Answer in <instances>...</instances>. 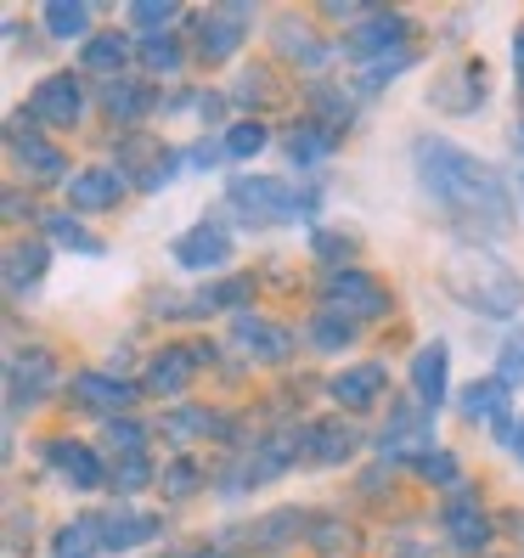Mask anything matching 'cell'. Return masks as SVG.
<instances>
[{"label": "cell", "instance_id": "obj_10", "mask_svg": "<svg viewBox=\"0 0 524 558\" xmlns=\"http://www.w3.org/2000/svg\"><path fill=\"white\" fill-rule=\"evenodd\" d=\"M406 35H412V23H406V12H367L362 23L344 35V57H355V62H383L389 51H406Z\"/></svg>", "mask_w": 524, "mask_h": 558}, {"label": "cell", "instance_id": "obj_13", "mask_svg": "<svg viewBox=\"0 0 524 558\" xmlns=\"http://www.w3.org/2000/svg\"><path fill=\"white\" fill-rule=\"evenodd\" d=\"M248 7H215V12H198V57L204 62H226L237 57V46L248 40Z\"/></svg>", "mask_w": 524, "mask_h": 558}, {"label": "cell", "instance_id": "obj_4", "mask_svg": "<svg viewBox=\"0 0 524 558\" xmlns=\"http://www.w3.org/2000/svg\"><path fill=\"white\" fill-rule=\"evenodd\" d=\"M226 209L243 226H254V232H271V226L293 220V192L277 175H237V181H226Z\"/></svg>", "mask_w": 524, "mask_h": 558}, {"label": "cell", "instance_id": "obj_32", "mask_svg": "<svg viewBox=\"0 0 524 558\" xmlns=\"http://www.w3.org/2000/svg\"><path fill=\"white\" fill-rule=\"evenodd\" d=\"M136 62H142L147 74H181L186 51H181L175 35H147V40H136Z\"/></svg>", "mask_w": 524, "mask_h": 558}, {"label": "cell", "instance_id": "obj_11", "mask_svg": "<svg viewBox=\"0 0 524 558\" xmlns=\"http://www.w3.org/2000/svg\"><path fill=\"white\" fill-rule=\"evenodd\" d=\"M28 119H40L51 130H74L85 119V85L74 74H51L35 85V96H28Z\"/></svg>", "mask_w": 524, "mask_h": 558}, {"label": "cell", "instance_id": "obj_34", "mask_svg": "<svg viewBox=\"0 0 524 558\" xmlns=\"http://www.w3.org/2000/svg\"><path fill=\"white\" fill-rule=\"evenodd\" d=\"M158 485H163V497H170V502H186L192 497V490H198L204 485V469H198V457H175V463H163V474H158Z\"/></svg>", "mask_w": 524, "mask_h": 558}, {"label": "cell", "instance_id": "obj_18", "mask_svg": "<svg viewBox=\"0 0 524 558\" xmlns=\"http://www.w3.org/2000/svg\"><path fill=\"white\" fill-rule=\"evenodd\" d=\"M46 463L62 485H74V490H102L108 485L102 457H96L85 440H46Z\"/></svg>", "mask_w": 524, "mask_h": 558}, {"label": "cell", "instance_id": "obj_1", "mask_svg": "<svg viewBox=\"0 0 524 558\" xmlns=\"http://www.w3.org/2000/svg\"><path fill=\"white\" fill-rule=\"evenodd\" d=\"M412 170H417V186L463 226V232H485V238H508L513 232V198L502 175L468 147H456L446 136H423L412 147Z\"/></svg>", "mask_w": 524, "mask_h": 558}, {"label": "cell", "instance_id": "obj_39", "mask_svg": "<svg viewBox=\"0 0 524 558\" xmlns=\"http://www.w3.org/2000/svg\"><path fill=\"white\" fill-rule=\"evenodd\" d=\"M412 469H417V480H429V485H451V490L463 485V469H456V457H451L446 446H435V451H423V457H417Z\"/></svg>", "mask_w": 524, "mask_h": 558}, {"label": "cell", "instance_id": "obj_31", "mask_svg": "<svg viewBox=\"0 0 524 558\" xmlns=\"http://www.w3.org/2000/svg\"><path fill=\"white\" fill-rule=\"evenodd\" d=\"M277 40H282V57H300L305 69H316V62H327V46L310 35V23H300V17H277Z\"/></svg>", "mask_w": 524, "mask_h": 558}, {"label": "cell", "instance_id": "obj_40", "mask_svg": "<svg viewBox=\"0 0 524 558\" xmlns=\"http://www.w3.org/2000/svg\"><path fill=\"white\" fill-rule=\"evenodd\" d=\"M108 446L119 457H147V429L136 417H108Z\"/></svg>", "mask_w": 524, "mask_h": 558}, {"label": "cell", "instance_id": "obj_53", "mask_svg": "<svg viewBox=\"0 0 524 558\" xmlns=\"http://www.w3.org/2000/svg\"><path fill=\"white\" fill-rule=\"evenodd\" d=\"M519 198H524V175H519Z\"/></svg>", "mask_w": 524, "mask_h": 558}, {"label": "cell", "instance_id": "obj_41", "mask_svg": "<svg viewBox=\"0 0 524 558\" xmlns=\"http://www.w3.org/2000/svg\"><path fill=\"white\" fill-rule=\"evenodd\" d=\"M170 435H232V423H226L220 412H175L170 417Z\"/></svg>", "mask_w": 524, "mask_h": 558}, {"label": "cell", "instance_id": "obj_17", "mask_svg": "<svg viewBox=\"0 0 524 558\" xmlns=\"http://www.w3.org/2000/svg\"><path fill=\"white\" fill-rule=\"evenodd\" d=\"M456 407H463L468 423H490L502 440L513 435V389L502 378H474L463 396H456Z\"/></svg>", "mask_w": 524, "mask_h": 558}, {"label": "cell", "instance_id": "obj_51", "mask_svg": "<svg viewBox=\"0 0 524 558\" xmlns=\"http://www.w3.org/2000/svg\"><path fill=\"white\" fill-rule=\"evenodd\" d=\"M395 558H435V553H429V547H417V542H401V553H395Z\"/></svg>", "mask_w": 524, "mask_h": 558}, {"label": "cell", "instance_id": "obj_26", "mask_svg": "<svg viewBox=\"0 0 524 558\" xmlns=\"http://www.w3.org/2000/svg\"><path fill=\"white\" fill-rule=\"evenodd\" d=\"M130 57H136V40H130V35H90L80 62H85L90 74H108V80H119V69H124Z\"/></svg>", "mask_w": 524, "mask_h": 558}, {"label": "cell", "instance_id": "obj_25", "mask_svg": "<svg viewBox=\"0 0 524 558\" xmlns=\"http://www.w3.org/2000/svg\"><path fill=\"white\" fill-rule=\"evenodd\" d=\"M333 153H339V130H327L321 119H300L288 130V158L293 163H321Z\"/></svg>", "mask_w": 524, "mask_h": 558}, {"label": "cell", "instance_id": "obj_3", "mask_svg": "<svg viewBox=\"0 0 524 558\" xmlns=\"http://www.w3.org/2000/svg\"><path fill=\"white\" fill-rule=\"evenodd\" d=\"M389 288L362 271V266H327L321 271V311H333V316H350V322H378L389 316Z\"/></svg>", "mask_w": 524, "mask_h": 558}, {"label": "cell", "instance_id": "obj_24", "mask_svg": "<svg viewBox=\"0 0 524 558\" xmlns=\"http://www.w3.org/2000/svg\"><path fill=\"white\" fill-rule=\"evenodd\" d=\"M46 266H51V248L17 238V243L7 248V293H12V300H28V293L46 282Z\"/></svg>", "mask_w": 524, "mask_h": 558}, {"label": "cell", "instance_id": "obj_48", "mask_svg": "<svg viewBox=\"0 0 524 558\" xmlns=\"http://www.w3.org/2000/svg\"><path fill=\"white\" fill-rule=\"evenodd\" d=\"M7 215H12V220L35 215V198H23V192H7Z\"/></svg>", "mask_w": 524, "mask_h": 558}, {"label": "cell", "instance_id": "obj_45", "mask_svg": "<svg viewBox=\"0 0 524 558\" xmlns=\"http://www.w3.org/2000/svg\"><path fill=\"white\" fill-rule=\"evenodd\" d=\"M310 248H316L321 259H339V266H344V254L355 248V238H350V232H321V226H316V232H310Z\"/></svg>", "mask_w": 524, "mask_h": 558}, {"label": "cell", "instance_id": "obj_35", "mask_svg": "<svg viewBox=\"0 0 524 558\" xmlns=\"http://www.w3.org/2000/svg\"><path fill=\"white\" fill-rule=\"evenodd\" d=\"M310 108H316V119H321L327 130H339V136H344L350 119H355V102H350L339 85H316V90H310Z\"/></svg>", "mask_w": 524, "mask_h": 558}, {"label": "cell", "instance_id": "obj_22", "mask_svg": "<svg viewBox=\"0 0 524 558\" xmlns=\"http://www.w3.org/2000/svg\"><path fill=\"white\" fill-rule=\"evenodd\" d=\"M198 367H204L198 350H181V344L153 350V355H147V396H181Z\"/></svg>", "mask_w": 524, "mask_h": 558}, {"label": "cell", "instance_id": "obj_2", "mask_svg": "<svg viewBox=\"0 0 524 558\" xmlns=\"http://www.w3.org/2000/svg\"><path fill=\"white\" fill-rule=\"evenodd\" d=\"M446 288L463 300L474 316H490V322H513L524 316V277L497 259L479 243H456L446 254Z\"/></svg>", "mask_w": 524, "mask_h": 558}, {"label": "cell", "instance_id": "obj_9", "mask_svg": "<svg viewBox=\"0 0 524 558\" xmlns=\"http://www.w3.org/2000/svg\"><path fill=\"white\" fill-rule=\"evenodd\" d=\"M142 389L124 384L119 373H102V367H85L69 378V401L80 412H96V417H130V407H136Z\"/></svg>", "mask_w": 524, "mask_h": 558}, {"label": "cell", "instance_id": "obj_47", "mask_svg": "<svg viewBox=\"0 0 524 558\" xmlns=\"http://www.w3.org/2000/svg\"><path fill=\"white\" fill-rule=\"evenodd\" d=\"M266 85H271L266 69H243V80H237V102H266V96H271Z\"/></svg>", "mask_w": 524, "mask_h": 558}, {"label": "cell", "instance_id": "obj_52", "mask_svg": "<svg viewBox=\"0 0 524 558\" xmlns=\"http://www.w3.org/2000/svg\"><path fill=\"white\" fill-rule=\"evenodd\" d=\"M513 147H519V158H524V124L513 130Z\"/></svg>", "mask_w": 524, "mask_h": 558}, {"label": "cell", "instance_id": "obj_12", "mask_svg": "<svg viewBox=\"0 0 524 558\" xmlns=\"http://www.w3.org/2000/svg\"><path fill=\"white\" fill-rule=\"evenodd\" d=\"M389 389V367L383 361H350L344 373L327 378V396H333L344 412H373Z\"/></svg>", "mask_w": 524, "mask_h": 558}, {"label": "cell", "instance_id": "obj_37", "mask_svg": "<svg viewBox=\"0 0 524 558\" xmlns=\"http://www.w3.org/2000/svg\"><path fill=\"white\" fill-rule=\"evenodd\" d=\"M310 344L316 350H350L355 344V322L350 316H333V311H316L310 316Z\"/></svg>", "mask_w": 524, "mask_h": 558}, {"label": "cell", "instance_id": "obj_36", "mask_svg": "<svg viewBox=\"0 0 524 558\" xmlns=\"http://www.w3.org/2000/svg\"><path fill=\"white\" fill-rule=\"evenodd\" d=\"M40 226H46V238H51L57 248H74V254H102V243H96V238L85 232V226L74 220V209H69V215H46Z\"/></svg>", "mask_w": 524, "mask_h": 558}, {"label": "cell", "instance_id": "obj_42", "mask_svg": "<svg viewBox=\"0 0 524 558\" xmlns=\"http://www.w3.org/2000/svg\"><path fill=\"white\" fill-rule=\"evenodd\" d=\"M497 378H502V384H524V327H513V333L502 339V350H497Z\"/></svg>", "mask_w": 524, "mask_h": 558}, {"label": "cell", "instance_id": "obj_5", "mask_svg": "<svg viewBox=\"0 0 524 558\" xmlns=\"http://www.w3.org/2000/svg\"><path fill=\"white\" fill-rule=\"evenodd\" d=\"M423 451H435V412L423 401H395L378 435V457L383 463H417Z\"/></svg>", "mask_w": 524, "mask_h": 558}, {"label": "cell", "instance_id": "obj_8", "mask_svg": "<svg viewBox=\"0 0 524 558\" xmlns=\"http://www.w3.org/2000/svg\"><path fill=\"white\" fill-rule=\"evenodd\" d=\"M232 254H237V238L226 232L220 220L186 226V232L170 243V259H175L181 271H220V266H232Z\"/></svg>", "mask_w": 524, "mask_h": 558}, {"label": "cell", "instance_id": "obj_46", "mask_svg": "<svg viewBox=\"0 0 524 558\" xmlns=\"http://www.w3.org/2000/svg\"><path fill=\"white\" fill-rule=\"evenodd\" d=\"M310 542H316L321 553H333V547L350 542V524H339V519H316V524H310Z\"/></svg>", "mask_w": 524, "mask_h": 558}, {"label": "cell", "instance_id": "obj_19", "mask_svg": "<svg viewBox=\"0 0 524 558\" xmlns=\"http://www.w3.org/2000/svg\"><path fill=\"white\" fill-rule=\"evenodd\" d=\"M479 102H485V62H479V57L451 62V69L440 74V85H435V108H446V113H474Z\"/></svg>", "mask_w": 524, "mask_h": 558}, {"label": "cell", "instance_id": "obj_50", "mask_svg": "<svg viewBox=\"0 0 524 558\" xmlns=\"http://www.w3.org/2000/svg\"><path fill=\"white\" fill-rule=\"evenodd\" d=\"M508 446H513V457H519V463H524V417L513 423V435H508Z\"/></svg>", "mask_w": 524, "mask_h": 558}, {"label": "cell", "instance_id": "obj_15", "mask_svg": "<svg viewBox=\"0 0 524 558\" xmlns=\"http://www.w3.org/2000/svg\"><path fill=\"white\" fill-rule=\"evenodd\" d=\"M62 192H69L74 215H108V209L124 204V175L108 170V163H90V170H74V181Z\"/></svg>", "mask_w": 524, "mask_h": 558}, {"label": "cell", "instance_id": "obj_7", "mask_svg": "<svg viewBox=\"0 0 524 558\" xmlns=\"http://www.w3.org/2000/svg\"><path fill=\"white\" fill-rule=\"evenodd\" d=\"M51 384H57V361H51V350H17L12 361H7V407H12V417L17 412H35L46 396H51Z\"/></svg>", "mask_w": 524, "mask_h": 558}, {"label": "cell", "instance_id": "obj_29", "mask_svg": "<svg viewBox=\"0 0 524 558\" xmlns=\"http://www.w3.org/2000/svg\"><path fill=\"white\" fill-rule=\"evenodd\" d=\"M96 553H108L102 547V519H74L51 536V558H96Z\"/></svg>", "mask_w": 524, "mask_h": 558}, {"label": "cell", "instance_id": "obj_43", "mask_svg": "<svg viewBox=\"0 0 524 558\" xmlns=\"http://www.w3.org/2000/svg\"><path fill=\"white\" fill-rule=\"evenodd\" d=\"M175 0H163V7H158V0H142V7H130V23H136V28H170L175 23Z\"/></svg>", "mask_w": 524, "mask_h": 558}, {"label": "cell", "instance_id": "obj_6", "mask_svg": "<svg viewBox=\"0 0 524 558\" xmlns=\"http://www.w3.org/2000/svg\"><path fill=\"white\" fill-rule=\"evenodd\" d=\"M440 536L463 558H479L490 547V519H485V508H479V497L468 485H456L451 497L440 502Z\"/></svg>", "mask_w": 524, "mask_h": 558}, {"label": "cell", "instance_id": "obj_14", "mask_svg": "<svg viewBox=\"0 0 524 558\" xmlns=\"http://www.w3.org/2000/svg\"><path fill=\"white\" fill-rule=\"evenodd\" d=\"M12 158H17V170L28 181H40V186H69V158H62L51 142H40L35 130H23V119H12Z\"/></svg>", "mask_w": 524, "mask_h": 558}, {"label": "cell", "instance_id": "obj_33", "mask_svg": "<svg viewBox=\"0 0 524 558\" xmlns=\"http://www.w3.org/2000/svg\"><path fill=\"white\" fill-rule=\"evenodd\" d=\"M243 300H248V277H226V282L204 288L198 300H192V316H204V311H232V316H243Z\"/></svg>", "mask_w": 524, "mask_h": 558}, {"label": "cell", "instance_id": "obj_21", "mask_svg": "<svg viewBox=\"0 0 524 558\" xmlns=\"http://www.w3.org/2000/svg\"><path fill=\"white\" fill-rule=\"evenodd\" d=\"M232 344L248 350L254 361H271V367L293 355V333H288V327H277V322H266V316H248V311L232 316Z\"/></svg>", "mask_w": 524, "mask_h": 558}, {"label": "cell", "instance_id": "obj_30", "mask_svg": "<svg viewBox=\"0 0 524 558\" xmlns=\"http://www.w3.org/2000/svg\"><path fill=\"white\" fill-rule=\"evenodd\" d=\"M46 35L51 40H90V7H80V0H51L46 7Z\"/></svg>", "mask_w": 524, "mask_h": 558}, {"label": "cell", "instance_id": "obj_16", "mask_svg": "<svg viewBox=\"0 0 524 558\" xmlns=\"http://www.w3.org/2000/svg\"><path fill=\"white\" fill-rule=\"evenodd\" d=\"M406 378H412V396L429 407V412H440V407H446V384H451V344H446V339L417 344Z\"/></svg>", "mask_w": 524, "mask_h": 558}, {"label": "cell", "instance_id": "obj_23", "mask_svg": "<svg viewBox=\"0 0 524 558\" xmlns=\"http://www.w3.org/2000/svg\"><path fill=\"white\" fill-rule=\"evenodd\" d=\"M158 531H163L158 513H142V508L124 502V508H113V513L102 519V547H108V553H136V547L153 542Z\"/></svg>", "mask_w": 524, "mask_h": 558}, {"label": "cell", "instance_id": "obj_44", "mask_svg": "<svg viewBox=\"0 0 524 558\" xmlns=\"http://www.w3.org/2000/svg\"><path fill=\"white\" fill-rule=\"evenodd\" d=\"M147 480H153L147 457H124V469H113V490H124V497H130V490H142Z\"/></svg>", "mask_w": 524, "mask_h": 558}, {"label": "cell", "instance_id": "obj_54", "mask_svg": "<svg viewBox=\"0 0 524 558\" xmlns=\"http://www.w3.org/2000/svg\"><path fill=\"white\" fill-rule=\"evenodd\" d=\"M170 558H181V553H170Z\"/></svg>", "mask_w": 524, "mask_h": 558}, {"label": "cell", "instance_id": "obj_28", "mask_svg": "<svg viewBox=\"0 0 524 558\" xmlns=\"http://www.w3.org/2000/svg\"><path fill=\"white\" fill-rule=\"evenodd\" d=\"M305 531H310V519H305L300 508H277V513H266V519H259L248 536H254L259 547H266V553H277V547H293V542H300Z\"/></svg>", "mask_w": 524, "mask_h": 558}, {"label": "cell", "instance_id": "obj_38", "mask_svg": "<svg viewBox=\"0 0 524 558\" xmlns=\"http://www.w3.org/2000/svg\"><path fill=\"white\" fill-rule=\"evenodd\" d=\"M266 142H271L266 119H237L232 130H226V158H254Z\"/></svg>", "mask_w": 524, "mask_h": 558}, {"label": "cell", "instance_id": "obj_20", "mask_svg": "<svg viewBox=\"0 0 524 558\" xmlns=\"http://www.w3.org/2000/svg\"><path fill=\"white\" fill-rule=\"evenodd\" d=\"M355 446H362V435H355L344 417H316V423H305V457H310L316 469H339V463H350Z\"/></svg>", "mask_w": 524, "mask_h": 558}, {"label": "cell", "instance_id": "obj_49", "mask_svg": "<svg viewBox=\"0 0 524 558\" xmlns=\"http://www.w3.org/2000/svg\"><path fill=\"white\" fill-rule=\"evenodd\" d=\"M513 74H519V90H524V28H513Z\"/></svg>", "mask_w": 524, "mask_h": 558}, {"label": "cell", "instance_id": "obj_27", "mask_svg": "<svg viewBox=\"0 0 524 558\" xmlns=\"http://www.w3.org/2000/svg\"><path fill=\"white\" fill-rule=\"evenodd\" d=\"M102 108H108V119H142V113H153L158 108V96L142 85V80H108V90H102Z\"/></svg>", "mask_w": 524, "mask_h": 558}]
</instances>
